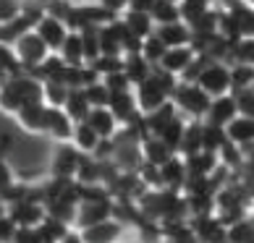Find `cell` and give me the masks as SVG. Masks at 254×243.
Wrapping results in <instances>:
<instances>
[{"label": "cell", "instance_id": "17", "mask_svg": "<svg viewBox=\"0 0 254 243\" xmlns=\"http://www.w3.org/2000/svg\"><path fill=\"white\" fill-rule=\"evenodd\" d=\"M139 154H142L144 165H152V167H160L163 162L171 160V157H176L157 136H144L142 142H139Z\"/></svg>", "mask_w": 254, "mask_h": 243}, {"label": "cell", "instance_id": "36", "mask_svg": "<svg viewBox=\"0 0 254 243\" xmlns=\"http://www.w3.org/2000/svg\"><path fill=\"white\" fill-rule=\"evenodd\" d=\"M231 95H233V102H236L239 115L254 118V89H236V92H231Z\"/></svg>", "mask_w": 254, "mask_h": 243}, {"label": "cell", "instance_id": "9", "mask_svg": "<svg viewBox=\"0 0 254 243\" xmlns=\"http://www.w3.org/2000/svg\"><path fill=\"white\" fill-rule=\"evenodd\" d=\"M79 236H81L84 243H121L126 236V225L121 220L110 217V220L97 222V225H89V228L79 230Z\"/></svg>", "mask_w": 254, "mask_h": 243}, {"label": "cell", "instance_id": "22", "mask_svg": "<svg viewBox=\"0 0 254 243\" xmlns=\"http://www.w3.org/2000/svg\"><path fill=\"white\" fill-rule=\"evenodd\" d=\"M254 241V222H252V214L241 217L231 225H225L223 233V243H252Z\"/></svg>", "mask_w": 254, "mask_h": 243}, {"label": "cell", "instance_id": "13", "mask_svg": "<svg viewBox=\"0 0 254 243\" xmlns=\"http://www.w3.org/2000/svg\"><path fill=\"white\" fill-rule=\"evenodd\" d=\"M194 55H196V50L191 48V45H186V48H171V50L163 52V58H160V63L155 65V68H160V71H165V73H171V76L178 79L186 65L194 60Z\"/></svg>", "mask_w": 254, "mask_h": 243}, {"label": "cell", "instance_id": "45", "mask_svg": "<svg viewBox=\"0 0 254 243\" xmlns=\"http://www.w3.org/2000/svg\"><path fill=\"white\" fill-rule=\"evenodd\" d=\"M168 3H176V5H178V3H181V0H168Z\"/></svg>", "mask_w": 254, "mask_h": 243}, {"label": "cell", "instance_id": "44", "mask_svg": "<svg viewBox=\"0 0 254 243\" xmlns=\"http://www.w3.org/2000/svg\"><path fill=\"white\" fill-rule=\"evenodd\" d=\"M121 243H142V241H136V238H124Z\"/></svg>", "mask_w": 254, "mask_h": 243}, {"label": "cell", "instance_id": "41", "mask_svg": "<svg viewBox=\"0 0 254 243\" xmlns=\"http://www.w3.org/2000/svg\"><path fill=\"white\" fill-rule=\"evenodd\" d=\"M58 243H84V241H81V236H79V230H76V228H71Z\"/></svg>", "mask_w": 254, "mask_h": 243}, {"label": "cell", "instance_id": "11", "mask_svg": "<svg viewBox=\"0 0 254 243\" xmlns=\"http://www.w3.org/2000/svg\"><path fill=\"white\" fill-rule=\"evenodd\" d=\"M236 115H239V110H236V102H233V95H220V97L210 99L207 113H204L202 120H204V123H210V126L225 128Z\"/></svg>", "mask_w": 254, "mask_h": 243}, {"label": "cell", "instance_id": "30", "mask_svg": "<svg viewBox=\"0 0 254 243\" xmlns=\"http://www.w3.org/2000/svg\"><path fill=\"white\" fill-rule=\"evenodd\" d=\"M165 50H168V48H165V45L157 40V34L152 32L149 37H144V40H142V48H139V55H142V58H144L149 65H152V68H155V65L160 63V58H163V52H165Z\"/></svg>", "mask_w": 254, "mask_h": 243}, {"label": "cell", "instance_id": "24", "mask_svg": "<svg viewBox=\"0 0 254 243\" xmlns=\"http://www.w3.org/2000/svg\"><path fill=\"white\" fill-rule=\"evenodd\" d=\"M8 146H11V136L3 134L0 136V196L18 181L13 165H11V160H8Z\"/></svg>", "mask_w": 254, "mask_h": 243}, {"label": "cell", "instance_id": "31", "mask_svg": "<svg viewBox=\"0 0 254 243\" xmlns=\"http://www.w3.org/2000/svg\"><path fill=\"white\" fill-rule=\"evenodd\" d=\"M231 68V92L236 89H252L254 81V65H244V63H233Z\"/></svg>", "mask_w": 254, "mask_h": 243}, {"label": "cell", "instance_id": "4", "mask_svg": "<svg viewBox=\"0 0 254 243\" xmlns=\"http://www.w3.org/2000/svg\"><path fill=\"white\" fill-rule=\"evenodd\" d=\"M13 52H16V60L24 68V73L37 71L45 60H48V55H53L34 32H26L24 37H18V40L13 42Z\"/></svg>", "mask_w": 254, "mask_h": 243}, {"label": "cell", "instance_id": "8", "mask_svg": "<svg viewBox=\"0 0 254 243\" xmlns=\"http://www.w3.org/2000/svg\"><path fill=\"white\" fill-rule=\"evenodd\" d=\"M225 139H228L231 144H236L241 149V154L252 160V142H254V118L249 115H236L231 120L228 126L223 128Z\"/></svg>", "mask_w": 254, "mask_h": 243}, {"label": "cell", "instance_id": "10", "mask_svg": "<svg viewBox=\"0 0 254 243\" xmlns=\"http://www.w3.org/2000/svg\"><path fill=\"white\" fill-rule=\"evenodd\" d=\"M71 131H73V120L65 115L61 107H48L42 136H50L55 144H68L71 142Z\"/></svg>", "mask_w": 254, "mask_h": 243}, {"label": "cell", "instance_id": "34", "mask_svg": "<svg viewBox=\"0 0 254 243\" xmlns=\"http://www.w3.org/2000/svg\"><path fill=\"white\" fill-rule=\"evenodd\" d=\"M81 92H84V97H87L89 107H108L110 92H108V87H105V84H102L100 79L92 81V84H87V87H84Z\"/></svg>", "mask_w": 254, "mask_h": 243}, {"label": "cell", "instance_id": "29", "mask_svg": "<svg viewBox=\"0 0 254 243\" xmlns=\"http://www.w3.org/2000/svg\"><path fill=\"white\" fill-rule=\"evenodd\" d=\"M100 26H89V29H81L79 32V40H81V50H84V63H92L100 55V37H97Z\"/></svg>", "mask_w": 254, "mask_h": 243}, {"label": "cell", "instance_id": "32", "mask_svg": "<svg viewBox=\"0 0 254 243\" xmlns=\"http://www.w3.org/2000/svg\"><path fill=\"white\" fill-rule=\"evenodd\" d=\"M225 144V134H223V128L218 126H210V123H204L202 120V152H212V154H218V149Z\"/></svg>", "mask_w": 254, "mask_h": 243}, {"label": "cell", "instance_id": "33", "mask_svg": "<svg viewBox=\"0 0 254 243\" xmlns=\"http://www.w3.org/2000/svg\"><path fill=\"white\" fill-rule=\"evenodd\" d=\"M65 97H68V89L58 81H42V102L48 107H63Z\"/></svg>", "mask_w": 254, "mask_h": 243}, {"label": "cell", "instance_id": "26", "mask_svg": "<svg viewBox=\"0 0 254 243\" xmlns=\"http://www.w3.org/2000/svg\"><path fill=\"white\" fill-rule=\"evenodd\" d=\"M68 230H71V225H65V222L50 217V214H45V220L37 225V236H40L42 243H58Z\"/></svg>", "mask_w": 254, "mask_h": 243}, {"label": "cell", "instance_id": "20", "mask_svg": "<svg viewBox=\"0 0 254 243\" xmlns=\"http://www.w3.org/2000/svg\"><path fill=\"white\" fill-rule=\"evenodd\" d=\"M118 18H121V24H124L131 34L139 37V40H144V37H149V34L155 32V24H152V18H149V13H142V11H124Z\"/></svg>", "mask_w": 254, "mask_h": 243}, {"label": "cell", "instance_id": "23", "mask_svg": "<svg viewBox=\"0 0 254 243\" xmlns=\"http://www.w3.org/2000/svg\"><path fill=\"white\" fill-rule=\"evenodd\" d=\"M149 73H152V65H149L139 52H134V55H124V76L128 79L131 87H136L139 81H144Z\"/></svg>", "mask_w": 254, "mask_h": 243}, {"label": "cell", "instance_id": "19", "mask_svg": "<svg viewBox=\"0 0 254 243\" xmlns=\"http://www.w3.org/2000/svg\"><path fill=\"white\" fill-rule=\"evenodd\" d=\"M45 113H48V105H42V102H40V105H26V107H21L13 118H16V123L21 126L26 134H40V136H42Z\"/></svg>", "mask_w": 254, "mask_h": 243}, {"label": "cell", "instance_id": "5", "mask_svg": "<svg viewBox=\"0 0 254 243\" xmlns=\"http://www.w3.org/2000/svg\"><path fill=\"white\" fill-rule=\"evenodd\" d=\"M8 220L13 222L16 228H37L40 222L45 220V204L40 199V194H32L24 196V199H18L13 204H8Z\"/></svg>", "mask_w": 254, "mask_h": 243}, {"label": "cell", "instance_id": "27", "mask_svg": "<svg viewBox=\"0 0 254 243\" xmlns=\"http://www.w3.org/2000/svg\"><path fill=\"white\" fill-rule=\"evenodd\" d=\"M149 18H152L155 26L181 21V16H178V5L176 3H168V0H155V5L149 8Z\"/></svg>", "mask_w": 254, "mask_h": 243}, {"label": "cell", "instance_id": "15", "mask_svg": "<svg viewBox=\"0 0 254 243\" xmlns=\"http://www.w3.org/2000/svg\"><path fill=\"white\" fill-rule=\"evenodd\" d=\"M181 160H184L186 178H207V175H212L220 167L218 154L212 152H194L189 157H181Z\"/></svg>", "mask_w": 254, "mask_h": 243}, {"label": "cell", "instance_id": "28", "mask_svg": "<svg viewBox=\"0 0 254 243\" xmlns=\"http://www.w3.org/2000/svg\"><path fill=\"white\" fill-rule=\"evenodd\" d=\"M100 37V55H121V45H118V32H116V18L110 24H102L97 29Z\"/></svg>", "mask_w": 254, "mask_h": 243}, {"label": "cell", "instance_id": "2", "mask_svg": "<svg viewBox=\"0 0 254 243\" xmlns=\"http://www.w3.org/2000/svg\"><path fill=\"white\" fill-rule=\"evenodd\" d=\"M173 107L178 110V115L186 120H202L207 113V105H210V97L189 81H176V89L171 95Z\"/></svg>", "mask_w": 254, "mask_h": 243}, {"label": "cell", "instance_id": "46", "mask_svg": "<svg viewBox=\"0 0 254 243\" xmlns=\"http://www.w3.org/2000/svg\"><path fill=\"white\" fill-rule=\"evenodd\" d=\"M204 3H210V5H212V3H215V0H204Z\"/></svg>", "mask_w": 254, "mask_h": 243}, {"label": "cell", "instance_id": "40", "mask_svg": "<svg viewBox=\"0 0 254 243\" xmlns=\"http://www.w3.org/2000/svg\"><path fill=\"white\" fill-rule=\"evenodd\" d=\"M155 5V0H128V8L126 11H142V13H149V8Z\"/></svg>", "mask_w": 254, "mask_h": 243}, {"label": "cell", "instance_id": "18", "mask_svg": "<svg viewBox=\"0 0 254 243\" xmlns=\"http://www.w3.org/2000/svg\"><path fill=\"white\" fill-rule=\"evenodd\" d=\"M100 144H102V139L92 131L87 123H73V131H71V146L76 149L79 154H95L97 149H100Z\"/></svg>", "mask_w": 254, "mask_h": 243}, {"label": "cell", "instance_id": "7", "mask_svg": "<svg viewBox=\"0 0 254 243\" xmlns=\"http://www.w3.org/2000/svg\"><path fill=\"white\" fill-rule=\"evenodd\" d=\"M34 34L42 40V45L48 48L53 55L61 50V45L65 40V34H68V26L61 16H53V13H45L40 21L34 24Z\"/></svg>", "mask_w": 254, "mask_h": 243}, {"label": "cell", "instance_id": "35", "mask_svg": "<svg viewBox=\"0 0 254 243\" xmlns=\"http://www.w3.org/2000/svg\"><path fill=\"white\" fill-rule=\"evenodd\" d=\"M0 68H3L8 76H21L24 73V68L16 60L13 48H8V45H3V42H0Z\"/></svg>", "mask_w": 254, "mask_h": 243}, {"label": "cell", "instance_id": "42", "mask_svg": "<svg viewBox=\"0 0 254 243\" xmlns=\"http://www.w3.org/2000/svg\"><path fill=\"white\" fill-rule=\"evenodd\" d=\"M8 79H11V76H8V73H5V71H3V68H0V87H3V84H5V81H8Z\"/></svg>", "mask_w": 254, "mask_h": 243}, {"label": "cell", "instance_id": "21", "mask_svg": "<svg viewBox=\"0 0 254 243\" xmlns=\"http://www.w3.org/2000/svg\"><path fill=\"white\" fill-rule=\"evenodd\" d=\"M58 58L71 65V68H79V65H87L84 63V50H81V40H79V32H68L65 34V40L61 45V50L55 52Z\"/></svg>", "mask_w": 254, "mask_h": 243}, {"label": "cell", "instance_id": "43", "mask_svg": "<svg viewBox=\"0 0 254 243\" xmlns=\"http://www.w3.org/2000/svg\"><path fill=\"white\" fill-rule=\"evenodd\" d=\"M5 212H8V207H5V201L0 199V217H5Z\"/></svg>", "mask_w": 254, "mask_h": 243}, {"label": "cell", "instance_id": "12", "mask_svg": "<svg viewBox=\"0 0 254 243\" xmlns=\"http://www.w3.org/2000/svg\"><path fill=\"white\" fill-rule=\"evenodd\" d=\"M186 181V170H184V160L181 157H171L168 162H163L157 167V186L155 189L163 191H181Z\"/></svg>", "mask_w": 254, "mask_h": 243}, {"label": "cell", "instance_id": "1", "mask_svg": "<svg viewBox=\"0 0 254 243\" xmlns=\"http://www.w3.org/2000/svg\"><path fill=\"white\" fill-rule=\"evenodd\" d=\"M176 81L178 79L171 76V73L152 68V73L134 87V99H136L139 115H147V113H152V110H157L160 105H165V102L171 99L173 89H176Z\"/></svg>", "mask_w": 254, "mask_h": 243}, {"label": "cell", "instance_id": "3", "mask_svg": "<svg viewBox=\"0 0 254 243\" xmlns=\"http://www.w3.org/2000/svg\"><path fill=\"white\" fill-rule=\"evenodd\" d=\"M194 84L199 87L207 97H220V95H231V68L223 60H210L207 58L199 76L194 79Z\"/></svg>", "mask_w": 254, "mask_h": 243}, {"label": "cell", "instance_id": "38", "mask_svg": "<svg viewBox=\"0 0 254 243\" xmlns=\"http://www.w3.org/2000/svg\"><path fill=\"white\" fill-rule=\"evenodd\" d=\"M97 3L102 5V8H105V11L108 13H113V16H121V13H124L126 11V8H128V0H97Z\"/></svg>", "mask_w": 254, "mask_h": 243}, {"label": "cell", "instance_id": "37", "mask_svg": "<svg viewBox=\"0 0 254 243\" xmlns=\"http://www.w3.org/2000/svg\"><path fill=\"white\" fill-rule=\"evenodd\" d=\"M11 243H42L37 236V228H16Z\"/></svg>", "mask_w": 254, "mask_h": 243}, {"label": "cell", "instance_id": "25", "mask_svg": "<svg viewBox=\"0 0 254 243\" xmlns=\"http://www.w3.org/2000/svg\"><path fill=\"white\" fill-rule=\"evenodd\" d=\"M61 110L73 120V123H81L92 107H89V102H87V97H84L81 89H68V97H65V102H63Z\"/></svg>", "mask_w": 254, "mask_h": 243}, {"label": "cell", "instance_id": "16", "mask_svg": "<svg viewBox=\"0 0 254 243\" xmlns=\"http://www.w3.org/2000/svg\"><path fill=\"white\" fill-rule=\"evenodd\" d=\"M155 34H157V40L163 42L168 50H171V48H186V45H191V29H189L184 21H173V24L155 26Z\"/></svg>", "mask_w": 254, "mask_h": 243}, {"label": "cell", "instance_id": "6", "mask_svg": "<svg viewBox=\"0 0 254 243\" xmlns=\"http://www.w3.org/2000/svg\"><path fill=\"white\" fill-rule=\"evenodd\" d=\"M81 157L84 154H79L76 149L71 146V142L68 144H55L53 154H50V167H48L50 178H68V181H73L76 178Z\"/></svg>", "mask_w": 254, "mask_h": 243}, {"label": "cell", "instance_id": "39", "mask_svg": "<svg viewBox=\"0 0 254 243\" xmlns=\"http://www.w3.org/2000/svg\"><path fill=\"white\" fill-rule=\"evenodd\" d=\"M13 233H16V225L8 220V214H5V217H0V243H11Z\"/></svg>", "mask_w": 254, "mask_h": 243}, {"label": "cell", "instance_id": "14", "mask_svg": "<svg viewBox=\"0 0 254 243\" xmlns=\"http://www.w3.org/2000/svg\"><path fill=\"white\" fill-rule=\"evenodd\" d=\"M84 123L95 131L102 142H110V139L116 136V131L121 128L118 120H116V115H113L108 107H92L89 113H87V118H84Z\"/></svg>", "mask_w": 254, "mask_h": 243}]
</instances>
